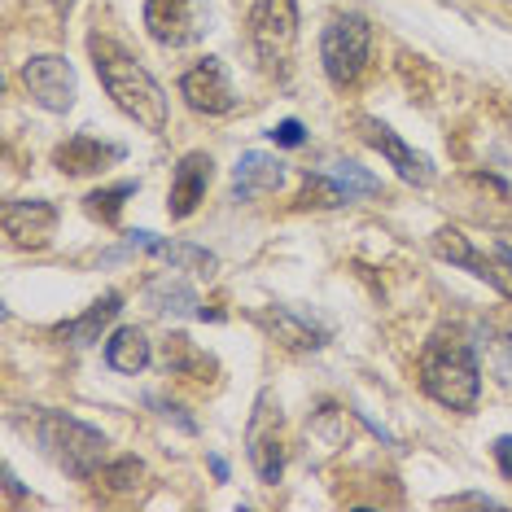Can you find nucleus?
Wrapping results in <instances>:
<instances>
[{
	"label": "nucleus",
	"mask_w": 512,
	"mask_h": 512,
	"mask_svg": "<svg viewBox=\"0 0 512 512\" xmlns=\"http://www.w3.org/2000/svg\"><path fill=\"white\" fill-rule=\"evenodd\" d=\"M421 390L451 412H473L482 394L477 355L460 333H434L421 351Z\"/></svg>",
	"instance_id": "f03ea898"
},
{
	"label": "nucleus",
	"mask_w": 512,
	"mask_h": 512,
	"mask_svg": "<svg viewBox=\"0 0 512 512\" xmlns=\"http://www.w3.org/2000/svg\"><path fill=\"white\" fill-rule=\"evenodd\" d=\"M438 508H504V504L491 495H447V499H438Z\"/></svg>",
	"instance_id": "bb28decb"
},
{
	"label": "nucleus",
	"mask_w": 512,
	"mask_h": 512,
	"mask_svg": "<svg viewBox=\"0 0 512 512\" xmlns=\"http://www.w3.org/2000/svg\"><path fill=\"white\" fill-rule=\"evenodd\" d=\"M127 246L132 250H149L154 259L162 263H171V267H180V272H197V276H211L219 259L211 250H202V246H189V241H167V237H154V232H145V228H136V232H127Z\"/></svg>",
	"instance_id": "4468645a"
},
{
	"label": "nucleus",
	"mask_w": 512,
	"mask_h": 512,
	"mask_svg": "<svg viewBox=\"0 0 512 512\" xmlns=\"http://www.w3.org/2000/svg\"><path fill=\"white\" fill-rule=\"evenodd\" d=\"M281 184H285V162L272 158V154H259V149L241 154L237 171H232V197H237V202L267 197V193L281 189Z\"/></svg>",
	"instance_id": "dca6fc26"
},
{
	"label": "nucleus",
	"mask_w": 512,
	"mask_h": 512,
	"mask_svg": "<svg viewBox=\"0 0 512 512\" xmlns=\"http://www.w3.org/2000/svg\"><path fill=\"white\" fill-rule=\"evenodd\" d=\"M127 197H136V180H123V184H110V189H97L84 197V211L101 224H119V211Z\"/></svg>",
	"instance_id": "5701e85b"
},
{
	"label": "nucleus",
	"mask_w": 512,
	"mask_h": 512,
	"mask_svg": "<svg viewBox=\"0 0 512 512\" xmlns=\"http://www.w3.org/2000/svg\"><path fill=\"white\" fill-rule=\"evenodd\" d=\"M434 254L442 263H451V267H464V272H473L477 281H486L495 289V294H504V298H512V250L504 246V241H495L491 246V254H482L473 246L469 237H464L460 228H438L434 232Z\"/></svg>",
	"instance_id": "423d86ee"
},
{
	"label": "nucleus",
	"mask_w": 512,
	"mask_h": 512,
	"mask_svg": "<svg viewBox=\"0 0 512 512\" xmlns=\"http://www.w3.org/2000/svg\"><path fill=\"white\" fill-rule=\"evenodd\" d=\"M246 451L250 464L259 473V482L276 486L285 477V442H281V403H276L272 390H263L254 399L250 425H246Z\"/></svg>",
	"instance_id": "0eeeda50"
},
{
	"label": "nucleus",
	"mask_w": 512,
	"mask_h": 512,
	"mask_svg": "<svg viewBox=\"0 0 512 512\" xmlns=\"http://www.w3.org/2000/svg\"><path fill=\"white\" fill-rule=\"evenodd\" d=\"M263 324L272 329L276 342L289 346V351H320V346L329 342V329H324V324H316L311 316H298V311H289V307L263 311Z\"/></svg>",
	"instance_id": "f3484780"
},
{
	"label": "nucleus",
	"mask_w": 512,
	"mask_h": 512,
	"mask_svg": "<svg viewBox=\"0 0 512 512\" xmlns=\"http://www.w3.org/2000/svg\"><path fill=\"white\" fill-rule=\"evenodd\" d=\"M250 44L267 75H285L298 44V0H254Z\"/></svg>",
	"instance_id": "39448f33"
},
{
	"label": "nucleus",
	"mask_w": 512,
	"mask_h": 512,
	"mask_svg": "<svg viewBox=\"0 0 512 512\" xmlns=\"http://www.w3.org/2000/svg\"><path fill=\"white\" fill-rule=\"evenodd\" d=\"M180 97L189 101V110H197V114H232L237 110V88H232V79H228L219 57H202V62L180 75Z\"/></svg>",
	"instance_id": "9d476101"
},
{
	"label": "nucleus",
	"mask_w": 512,
	"mask_h": 512,
	"mask_svg": "<svg viewBox=\"0 0 512 512\" xmlns=\"http://www.w3.org/2000/svg\"><path fill=\"white\" fill-rule=\"evenodd\" d=\"M119 311H123V294H114V289H106V294L92 302L84 316H79V320H66L57 333H62L71 346H92V342H101V329H106V324H110L114 316H119Z\"/></svg>",
	"instance_id": "a211bd4d"
},
{
	"label": "nucleus",
	"mask_w": 512,
	"mask_h": 512,
	"mask_svg": "<svg viewBox=\"0 0 512 512\" xmlns=\"http://www.w3.org/2000/svg\"><path fill=\"white\" fill-rule=\"evenodd\" d=\"M145 27L158 44L180 49L211 31V9L206 0H145Z\"/></svg>",
	"instance_id": "6e6552de"
},
{
	"label": "nucleus",
	"mask_w": 512,
	"mask_h": 512,
	"mask_svg": "<svg viewBox=\"0 0 512 512\" xmlns=\"http://www.w3.org/2000/svg\"><path fill=\"white\" fill-rule=\"evenodd\" d=\"M162 364L167 372H176V377H206V372H215V359L202 351V346H193L184 333H171L167 346H162Z\"/></svg>",
	"instance_id": "aec40b11"
},
{
	"label": "nucleus",
	"mask_w": 512,
	"mask_h": 512,
	"mask_svg": "<svg viewBox=\"0 0 512 512\" xmlns=\"http://www.w3.org/2000/svg\"><path fill=\"white\" fill-rule=\"evenodd\" d=\"M92 66H97V79L110 92V101L127 119H136V127H145L154 136L167 132V92L136 57H127L123 49L92 36Z\"/></svg>",
	"instance_id": "f257e3e1"
},
{
	"label": "nucleus",
	"mask_w": 512,
	"mask_h": 512,
	"mask_svg": "<svg viewBox=\"0 0 512 512\" xmlns=\"http://www.w3.org/2000/svg\"><path fill=\"white\" fill-rule=\"evenodd\" d=\"M211 176H215V162H211V154H202V149H193V154H184L176 162V171H171V193H167L171 219H189L197 206L206 202Z\"/></svg>",
	"instance_id": "f8f14e48"
},
{
	"label": "nucleus",
	"mask_w": 512,
	"mask_h": 512,
	"mask_svg": "<svg viewBox=\"0 0 512 512\" xmlns=\"http://www.w3.org/2000/svg\"><path fill=\"white\" fill-rule=\"evenodd\" d=\"M359 136H364V141L377 149L381 158L390 162L394 171H399V176L407 180V184H416V189H429V184L438 180V171H434V162H429L425 154H416L412 145H403L399 141V132H394L390 123H381V119H359Z\"/></svg>",
	"instance_id": "9b49d317"
},
{
	"label": "nucleus",
	"mask_w": 512,
	"mask_h": 512,
	"mask_svg": "<svg viewBox=\"0 0 512 512\" xmlns=\"http://www.w3.org/2000/svg\"><path fill=\"white\" fill-rule=\"evenodd\" d=\"M372 53V22L364 14H337L329 18L320 36V62L333 88H355Z\"/></svg>",
	"instance_id": "20e7f679"
},
{
	"label": "nucleus",
	"mask_w": 512,
	"mask_h": 512,
	"mask_svg": "<svg viewBox=\"0 0 512 512\" xmlns=\"http://www.w3.org/2000/svg\"><path fill=\"white\" fill-rule=\"evenodd\" d=\"M351 193L337 184L333 171H307L302 176V193H298V206H320V211H333V206H346Z\"/></svg>",
	"instance_id": "4be33fe9"
},
{
	"label": "nucleus",
	"mask_w": 512,
	"mask_h": 512,
	"mask_svg": "<svg viewBox=\"0 0 512 512\" xmlns=\"http://www.w3.org/2000/svg\"><path fill=\"white\" fill-rule=\"evenodd\" d=\"M36 438H40L44 456H49L62 473L79 477V482L97 477L101 464H106V456H110L106 434L84 425V421H75V416H66V412H44L40 425H36Z\"/></svg>",
	"instance_id": "7ed1b4c3"
},
{
	"label": "nucleus",
	"mask_w": 512,
	"mask_h": 512,
	"mask_svg": "<svg viewBox=\"0 0 512 512\" xmlns=\"http://www.w3.org/2000/svg\"><path fill=\"white\" fill-rule=\"evenodd\" d=\"M22 84H27L31 101L44 106L49 114H66L79 97V84H75V66L66 62L62 53H40V57H27L22 62Z\"/></svg>",
	"instance_id": "1a4fd4ad"
},
{
	"label": "nucleus",
	"mask_w": 512,
	"mask_h": 512,
	"mask_svg": "<svg viewBox=\"0 0 512 512\" xmlns=\"http://www.w3.org/2000/svg\"><path fill=\"white\" fill-rule=\"evenodd\" d=\"M211 469H215V477H219V482H228V464L219 460V456H211Z\"/></svg>",
	"instance_id": "c85d7f7f"
},
{
	"label": "nucleus",
	"mask_w": 512,
	"mask_h": 512,
	"mask_svg": "<svg viewBox=\"0 0 512 512\" xmlns=\"http://www.w3.org/2000/svg\"><path fill=\"white\" fill-rule=\"evenodd\" d=\"M267 136H272L276 145H285V149H294V145H302V141H307V132H302V123H298V119H285V123H276V127H272V132H267Z\"/></svg>",
	"instance_id": "a878e982"
},
{
	"label": "nucleus",
	"mask_w": 512,
	"mask_h": 512,
	"mask_svg": "<svg viewBox=\"0 0 512 512\" xmlns=\"http://www.w3.org/2000/svg\"><path fill=\"white\" fill-rule=\"evenodd\" d=\"M101 482H106V491H141V482H145V464L136 460V456H123V460H114L101 469Z\"/></svg>",
	"instance_id": "b1692460"
},
{
	"label": "nucleus",
	"mask_w": 512,
	"mask_h": 512,
	"mask_svg": "<svg viewBox=\"0 0 512 512\" xmlns=\"http://www.w3.org/2000/svg\"><path fill=\"white\" fill-rule=\"evenodd\" d=\"M106 364L114 372H127V377H136L141 368H149V337L136 329V324H123V329H114L110 342H106Z\"/></svg>",
	"instance_id": "6ab92c4d"
},
{
	"label": "nucleus",
	"mask_w": 512,
	"mask_h": 512,
	"mask_svg": "<svg viewBox=\"0 0 512 512\" xmlns=\"http://www.w3.org/2000/svg\"><path fill=\"white\" fill-rule=\"evenodd\" d=\"M495 464H499V473H504V477H512V434L508 438H495Z\"/></svg>",
	"instance_id": "cd10ccee"
},
{
	"label": "nucleus",
	"mask_w": 512,
	"mask_h": 512,
	"mask_svg": "<svg viewBox=\"0 0 512 512\" xmlns=\"http://www.w3.org/2000/svg\"><path fill=\"white\" fill-rule=\"evenodd\" d=\"M53 228H57V211L49 202H9L5 206V237L22 250L49 246Z\"/></svg>",
	"instance_id": "2eb2a0df"
},
{
	"label": "nucleus",
	"mask_w": 512,
	"mask_h": 512,
	"mask_svg": "<svg viewBox=\"0 0 512 512\" xmlns=\"http://www.w3.org/2000/svg\"><path fill=\"white\" fill-rule=\"evenodd\" d=\"M145 298H149V307L154 311H162V316H202L197 294L189 285H180V281H154Z\"/></svg>",
	"instance_id": "412c9836"
},
{
	"label": "nucleus",
	"mask_w": 512,
	"mask_h": 512,
	"mask_svg": "<svg viewBox=\"0 0 512 512\" xmlns=\"http://www.w3.org/2000/svg\"><path fill=\"white\" fill-rule=\"evenodd\" d=\"M329 171L337 176V184H342V189L351 193V202H355V197H372V193H381V184L372 180L364 167H355V162H333Z\"/></svg>",
	"instance_id": "393cba45"
},
{
	"label": "nucleus",
	"mask_w": 512,
	"mask_h": 512,
	"mask_svg": "<svg viewBox=\"0 0 512 512\" xmlns=\"http://www.w3.org/2000/svg\"><path fill=\"white\" fill-rule=\"evenodd\" d=\"M123 154H127L123 145H110V141H97V136L79 132L53 149V167L66 171V176H92V171H106L110 162H119Z\"/></svg>",
	"instance_id": "ddd939ff"
}]
</instances>
